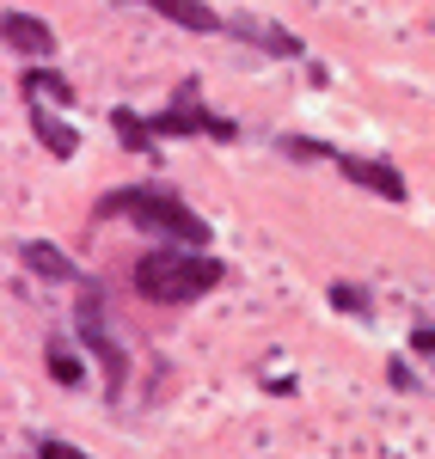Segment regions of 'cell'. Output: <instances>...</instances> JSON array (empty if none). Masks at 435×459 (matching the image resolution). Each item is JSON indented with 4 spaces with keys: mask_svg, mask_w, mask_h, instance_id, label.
<instances>
[{
    "mask_svg": "<svg viewBox=\"0 0 435 459\" xmlns=\"http://www.w3.org/2000/svg\"><path fill=\"white\" fill-rule=\"evenodd\" d=\"M99 221H129V227L153 233L160 246H209V221L190 214L160 184H123V190L99 196Z\"/></svg>",
    "mask_w": 435,
    "mask_h": 459,
    "instance_id": "cell-1",
    "label": "cell"
},
{
    "mask_svg": "<svg viewBox=\"0 0 435 459\" xmlns=\"http://www.w3.org/2000/svg\"><path fill=\"white\" fill-rule=\"evenodd\" d=\"M227 282V264L209 257V251H178V246H160L147 251L142 264H135V294L153 300V307H190V300H203L209 288Z\"/></svg>",
    "mask_w": 435,
    "mask_h": 459,
    "instance_id": "cell-2",
    "label": "cell"
},
{
    "mask_svg": "<svg viewBox=\"0 0 435 459\" xmlns=\"http://www.w3.org/2000/svg\"><path fill=\"white\" fill-rule=\"evenodd\" d=\"M147 123H153V135H160V142H172V135H215V142H233V135H239V123H233V117H215V110L203 105V80H196V74L178 80L172 105L153 110Z\"/></svg>",
    "mask_w": 435,
    "mask_h": 459,
    "instance_id": "cell-3",
    "label": "cell"
},
{
    "mask_svg": "<svg viewBox=\"0 0 435 459\" xmlns=\"http://www.w3.org/2000/svg\"><path fill=\"white\" fill-rule=\"evenodd\" d=\"M74 325H80V337H86V350L105 361V380H110V398L123 392V374H129V361H123V343L110 337L105 325V282H80V307H74Z\"/></svg>",
    "mask_w": 435,
    "mask_h": 459,
    "instance_id": "cell-4",
    "label": "cell"
},
{
    "mask_svg": "<svg viewBox=\"0 0 435 459\" xmlns=\"http://www.w3.org/2000/svg\"><path fill=\"white\" fill-rule=\"evenodd\" d=\"M227 37H239V43H252L264 56H276V62H300L307 56V43L283 25H270V19H257V13H239V19H227Z\"/></svg>",
    "mask_w": 435,
    "mask_h": 459,
    "instance_id": "cell-5",
    "label": "cell"
},
{
    "mask_svg": "<svg viewBox=\"0 0 435 459\" xmlns=\"http://www.w3.org/2000/svg\"><path fill=\"white\" fill-rule=\"evenodd\" d=\"M331 166H337V172L350 178V184H362V190H374L380 203H405V172H393L387 160H362V153H337Z\"/></svg>",
    "mask_w": 435,
    "mask_h": 459,
    "instance_id": "cell-6",
    "label": "cell"
},
{
    "mask_svg": "<svg viewBox=\"0 0 435 459\" xmlns=\"http://www.w3.org/2000/svg\"><path fill=\"white\" fill-rule=\"evenodd\" d=\"M0 37H6V49L13 56H31V62H43V56H56V31L37 19V13H0Z\"/></svg>",
    "mask_w": 435,
    "mask_h": 459,
    "instance_id": "cell-7",
    "label": "cell"
},
{
    "mask_svg": "<svg viewBox=\"0 0 435 459\" xmlns=\"http://www.w3.org/2000/svg\"><path fill=\"white\" fill-rule=\"evenodd\" d=\"M19 264H25L31 276H43V282H86V270H80L62 246H49V239H25V246H19Z\"/></svg>",
    "mask_w": 435,
    "mask_h": 459,
    "instance_id": "cell-8",
    "label": "cell"
},
{
    "mask_svg": "<svg viewBox=\"0 0 435 459\" xmlns=\"http://www.w3.org/2000/svg\"><path fill=\"white\" fill-rule=\"evenodd\" d=\"M25 117H31V135H37V147H43L49 160H74V153H80V135H74V123H56V110L25 105Z\"/></svg>",
    "mask_w": 435,
    "mask_h": 459,
    "instance_id": "cell-9",
    "label": "cell"
},
{
    "mask_svg": "<svg viewBox=\"0 0 435 459\" xmlns=\"http://www.w3.org/2000/svg\"><path fill=\"white\" fill-rule=\"evenodd\" d=\"M135 6H153L160 19H172L184 31H227V19L215 6H203V0H135Z\"/></svg>",
    "mask_w": 435,
    "mask_h": 459,
    "instance_id": "cell-10",
    "label": "cell"
},
{
    "mask_svg": "<svg viewBox=\"0 0 435 459\" xmlns=\"http://www.w3.org/2000/svg\"><path fill=\"white\" fill-rule=\"evenodd\" d=\"M19 92H25V105H56V110L74 105L68 74H56V68H25L19 74Z\"/></svg>",
    "mask_w": 435,
    "mask_h": 459,
    "instance_id": "cell-11",
    "label": "cell"
},
{
    "mask_svg": "<svg viewBox=\"0 0 435 459\" xmlns=\"http://www.w3.org/2000/svg\"><path fill=\"white\" fill-rule=\"evenodd\" d=\"M110 129H117V142L129 147V153H147V160H153V153H160V135H153V123H147L142 110H110Z\"/></svg>",
    "mask_w": 435,
    "mask_h": 459,
    "instance_id": "cell-12",
    "label": "cell"
},
{
    "mask_svg": "<svg viewBox=\"0 0 435 459\" xmlns=\"http://www.w3.org/2000/svg\"><path fill=\"white\" fill-rule=\"evenodd\" d=\"M43 361H49V380H56V386H80V380H86V368H80V355L68 350V343H62V337H49V343H43Z\"/></svg>",
    "mask_w": 435,
    "mask_h": 459,
    "instance_id": "cell-13",
    "label": "cell"
},
{
    "mask_svg": "<svg viewBox=\"0 0 435 459\" xmlns=\"http://www.w3.org/2000/svg\"><path fill=\"white\" fill-rule=\"evenodd\" d=\"M331 307L350 313V318H374V294L362 282H331Z\"/></svg>",
    "mask_w": 435,
    "mask_h": 459,
    "instance_id": "cell-14",
    "label": "cell"
},
{
    "mask_svg": "<svg viewBox=\"0 0 435 459\" xmlns=\"http://www.w3.org/2000/svg\"><path fill=\"white\" fill-rule=\"evenodd\" d=\"M283 153H289V160H337V147L331 142H319V135H283Z\"/></svg>",
    "mask_w": 435,
    "mask_h": 459,
    "instance_id": "cell-15",
    "label": "cell"
},
{
    "mask_svg": "<svg viewBox=\"0 0 435 459\" xmlns=\"http://www.w3.org/2000/svg\"><path fill=\"white\" fill-rule=\"evenodd\" d=\"M37 459H92V454H80L74 441H56L49 435V441H37Z\"/></svg>",
    "mask_w": 435,
    "mask_h": 459,
    "instance_id": "cell-16",
    "label": "cell"
},
{
    "mask_svg": "<svg viewBox=\"0 0 435 459\" xmlns=\"http://www.w3.org/2000/svg\"><path fill=\"white\" fill-rule=\"evenodd\" d=\"M411 355H423L435 368V325H417V331H411Z\"/></svg>",
    "mask_w": 435,
    "mask_h": 459,
    "instance_id": "cell-17",
    "label": "cell"
},
{
    "mask_svg": "<svg viewBox=\"0 0 435 459\" xmlns=\"http://www.w3.org/2000/svg\"><path fill=\"white\" fill-rule=\"evenodd\" d=\"M387 380H393L399 392H417V386H423V380H417V374H411L405 361H387Z\"/></svg>",
    "mask_w": 435,
    "mask_h": 459,
    "instance_id": "cell-18",
    "label": "cell"
}]
</instances>
